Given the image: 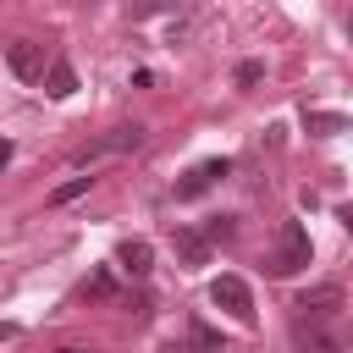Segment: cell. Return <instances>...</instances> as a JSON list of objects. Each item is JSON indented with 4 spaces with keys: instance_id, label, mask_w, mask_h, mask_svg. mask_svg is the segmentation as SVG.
<instances>
[{
    "instance_id": "cell-10",
    "label": "cell",
    "mask_w": 353,
    "mask_h": 353,
    "mask_svg": "<svg viewBox=\"0 0 353 353\" xmlns=\"http://www.w3.org/2000/svg\"><path fill=\"white\" fill-rule=\"evenodd\" d=\"M303 121H309V132H325V138L331 132H347V116H336V110H309Z\"/></svg>"
},
{
    "instance_id": "cell-1",
    "label": "cell",
    "mask_w": 353,
    "mask_h": 353,
    "mask_svg": "<svg viewBox=\"0 0 353 353\" xmlns=\"http://www.w3.org/2000/svg\"><path fill=\"white\" fill-rule=\"evenodd\" d=\"M292 309H298V325H309V331H314V325H331V320L347 309V298H342V287H336V281H320V287L298 292V303H292Z\"/></svg>"
},
{
    "instance_id": "cell-12",
    "label": "cell",
    "mask_w": 353,
    "mask_h": 353,
    "mask_svg": "<svg viewBox=\"0 0 353 353\" xmlns=\"http://www.w3.org/2000/svg\"><path fill=\"white\" fill-rule=\"evenodd\" d=\"M259 77H265V66H259V61H243V66H237V83H243V88H254Z\"/></svg>"
},
{
    "instance_id": "cell-14",
    "label": "cell",
    "mask_w": 353,
    "mask_h": 353,
    "mask_svg": "<svg viewBox=\"0 0 353 353\" xmlns=\"http://www.w3.org/2000/svg\"><path fill=\"white\" fill-rule=\"evenodd\" d=\"M165 6H176V0H132L138 17H154V11H165Z\"/></svg>"
},
{
    "instance_id": "cell-6",
    "label": "cell",
    "mask_w": 353,
    "mask_h": 353,
    "mask_svg": "<svg viewBox=\"0 0 353 353\" xmlns=\"http://www.w3.org/2000/svg\"><path fill=\"white\" fill-rule=\"evenodd\" d=\"M138 143H143V127H116V132L94 138L88 149H77V165H88V160H99V154H127V149H138Z\"/></svg>"
},
{
    "instance_id": "cell-11",
    "label": "cell",
    "mask_w": 353,
    "mask_h": 353,
    "mask_svg": "<svg viewBox=\"0 0 353 353\" xmlns=\"http://www.w3.org/2000/svg\"><path fill=\"white\" fill-rule=\"evenodd\" d=\"M88 188H94V176H72V182H61V188L50 193V204H72V199H83Z\"/></svg>"
},
{
    "instance_id": "cell-16",
    "label": "cell",
    "mask_w": 353,
    "mask_h": 353,
    "mask_svg": "<svg viewBox=\"0 0 353 353\" xmlns=\"http://www.w3.org/2000/svg\"><path fill=\"white\" fill-rule=\"evenodd\" d=\"M61 353H83V347H61Z\"/></svg>"
},
{
    "instance_id": "cell-5",
    "label": "cell",
    "mask_w": 353,
    "mask_h": 353,
    "mask_svg": "<svg viewBox=\"0 0 353 353\" xmlns=\"http://www.w3.org/2000/svg\"><path fill=\"white\" fill-rule=\"evenodd\" d=\"M171 248H176V259H182L188 270H199V265H210L215 237H210L204 226H176V232H171Z\"/></svg>"
},
{
    "instance_id": "cell-7",
    "label": "cell",
    "mask_w": 353,
    "mask_h": 353,
    "mask_svg": "<svg viewBox=\"0 0 353 353\" xmlns=\"http://www.w3.org/2000/svg\"><path fill=\"white\" fill-rule=\"evenodd\" d=\"M6 66H11L17 77H28V83H33V77H44V50H39L33 39H17V44L6 50Z\"/></svg>"
},
{
    "instance_id": "cell-4",
    "label": "cell",
    "mask_w": 353,
    "mask_h": 353,
    "mask_svg": "<svg viewBox=\"0 0 353 353\" xmlns=\"http://www.w3.org/2000/svg\"><path fill=\"white\" fill-rule=\"evenodd\" d=\"M226 171H232V160H199L193 171H182V176H176V188H171V193H176V199H199V193H210Z\"/></svg>"
},
{
    "instance_id": "cell-3",
    "label": "cell",
    "mask_w": 353,
    "mask_h": 353,
    "mask_svg": "<svg viewBox=\"0 0 353 353\" xmlns=\"http://www.w3.org/2000/svg\"><path fill=\"white\" fill-rule=\"evenodd\" d=\"M210 303H215L221 314H232L237 325H254V292H248L243 276H232V270L215 276V281H210Z\"/></svg>"
},
{
    "instance_id": "cell-2",
    "label": "cell",
    "mask_w": 353,
    "mask_h": 353,
    "mask_svg": "<svg viewBox=\"0 0 353 353\" xmlns=\"http://www.w3.org/2000/svg\"><path fill=\"white\" fill-rule=\"evenodd\" d=\"M265 265H270V276H298V270L309 265V232H303L298 221H287L281 237H276V248L265 254Z\"/></svg>"
},
{
    "instance_id": "cell-9",
    "label": "cell",
    "mask_w": 353,
    "mask_h": 353,
    "mask_svg": "<svg viewBox=\"0 0 353 353\" xmlns=\"http://www.w3.org/2000/svg\"><path fill=\"white\" fill-rule=\"evenodd\" d=\"M44 94H50V99H72V94H77V72H72L66 61H50V72H44Z\"/></svg>"
},
{
    "instance_id": "cell-13",
    "label": "cell",
    "mask_w": 353,
    "mask_h": 353,
    "mask_svg": "<svg viewBox=\"0 0 353 353\" xmlns=\"http://www.w3.org/2000/svg\"><path fill=\"white\" fill-rule=\"evenodd\" d=\"M204 232H210L215 243H226V237H232V215H210V226H204Z\"/></svg>"
},
{
    "instance_id": "cell-17",
    "label": "cell",
    "mask_w": 353,
    "mask_h": 353,
    "mask_svg": "<svg viewBox=\"0 0 353 353\" xmlns=\"http://www.w3.org/2000/svg\"><path fill=\"white\" fill-rule=\"evenodd\" d=\"M347 39H353V17H347Z\"/></svg>"
},
{
    "instance_id": "cell-8",
    "label": "cell",
    "mask_w": 353,
    "mask_h": 353,
    "mask_svg": "<svg viewBox=\"0 0 353 353\" xmlns=\"http://www.w3.org/2000/svg\"><path fill=\"white\" fill-rule=\"evenodd\" d=\"M116 265H121L127 276H138V281H143V276L154 270V248H149L143 237H127V243L116 248Z\"/></svg>"
},
{
    "instance_id": "cell-15",
    "label": "cell",
    "mask_w": 353,
    "mask_h": 353,
    "mask_svg": "<svg viewBox=\"0 0 353 353\" xmlns=\"http://www.w3.org/2000/svg\"><path fill=\"white\" fill-rule=\"evenodd\" d=\"M336 221H342V226L353 232V204H342V210H336Z\"/></svg>"
}]
</instances>
